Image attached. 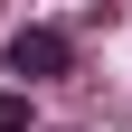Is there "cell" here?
<instances>
[{"instance_id":"obj_2","label":"cell","mask_w":132,"mask_h":132,"mask_svg":"<svg viewBox=\"0 0 132 132\" xmlns=\"http://www.w3.org/2000/svg\"><path fill=\"white\" fill-rule=\"evenodd\" d=\"M0 132H28V94L19 85H0Z\"/></svg>"},{"instance_id":"obj_1","label":"cell","mask_w":132,"mask_h":132,"mask_svg":"<svg viewBox=\"0 0 132 132\" xmlns=\"http://www.w3.org/2000/svg\"><path fill=\"white\" fill-rule=\"evenodd\" d=\"M0 66H10V76H28V85H47V76H66V66H76V47H66V28H10Z\"/></svg>"}]
</instances>
